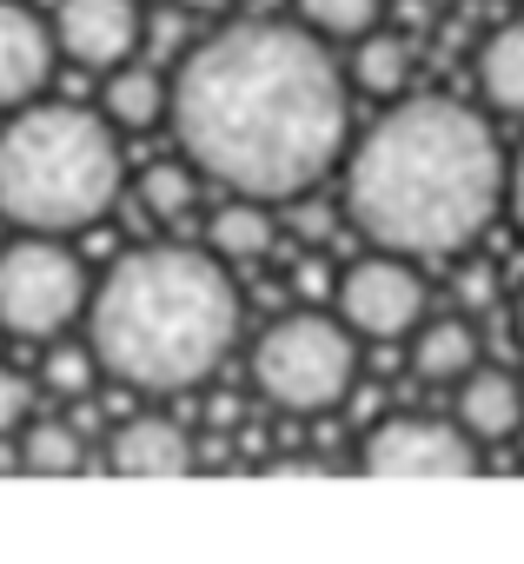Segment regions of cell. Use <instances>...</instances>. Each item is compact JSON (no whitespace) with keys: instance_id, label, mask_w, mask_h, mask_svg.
Masks as SVG:
<instances>
[{"instance_id":"obj_1","label":"cell","mask_w":524,"mask_h":564,"mask_svg":"<svg viewBox=\"0 0 524 564\" xmlns=\"http://www.w3.org/2000/svg\"><path fill=\"white\" fill-rule=\"evenodd\" d=\"M352 74L306 21H232L173 67V147L226 193L306 199L352 147Z\"/></svg>"},{"instance_id":"obj_2","label":"cell","mask_w":524,"mask_h":564,"mask_svg":"<svg viewBox=\"0 0 524 564\" xmlns=\"http://www.w3.org/2000/svg\"><path fill=\"white\" fill-rule=\"evenodd\" d=\"M339 173H346L339 206L352 232L365 246L432 265L471 252L478 232L504 213L511 160L478 107L418 94V100H392L346 147Z\"/></svg>"},{"instance_id":"obj_3","label":"cell","mask_w":524,"mask_h":564,"mask_svg":"<svg viewBox=\"0 0 524 564\" xmlns=\"http://www.w3.org/2000/svg\"><path fill=\"white\" fill-rule=\"evenodd\" d=\"M245 300L206 246H133L107 265L87 306V346L127 392H193L239 346Z\"/></svg>"},{"instance_id":"obj_4","label":"cell","mask_w":524,"mask_h":564,"mask_svg":"<svg viewBox=\"0 0 524 564\" xmlns=\"http://www.w3.org/2000/svg\"><path fill=\"white\" fill-rule=\"evenodd\" d=\"M127 186L120 127L100 107L28 100L0 127V219L14 232H87Z\"/></svg>"},{"instance_id":"obj_5","label":"cell","mask_w":524,"mask_h":564,"mask_svg":"<svg viewBox=\"0 0 524 564\" xmlns=\"http://www.w3.org/2000/svg\"><path fill=\"white\" fill-rule=\"evenodd\" d=\"M252 386L266 405L293 412V419H313V412H332L346 405V392L359 386V333L339 319V313H286L259 333L252 346Z\"/></svg>"},{"instance_id":"obj_6","label":"cell","mask_w":524,"mask_h":564,"mask_svg":"<svg viewBox=\"0 0 524 564\" xmlns=\"http://www.w3.org/2000/svg\"><path fill=\"white\" fill-rule=\"evenodd\" d=\"M94 306V279L61 232H21L0 246V333L54 346Z\"/></svg>"},{"instance_id":"obj_7","label":"cell","mask_w":524,"mask_h":564,"mask_svg":"<svg viewBox=\"0 0 524 564\" xmlns=\"http://www.w3.org/2000/svg\"><path fill=\"white\" fill-rule=\"evenodd\" d=\"M339 319L359 333V339H412L418 319H425V279H418V259L405 252H359L346 272H339Z\"/></svg>"},{"instance_id":"obj_8","label":"cell","mask_w":524,"mask_h":564,"mask_svg":"<svg viewBox=\"0 0 524 564\" xmlns=\"http://www.w3.org/2000/svg\"><path fill=\"white\" fill-rule=\"evenodd\" d=\"M478 438L458 419H425V412H392L365 432L359 465L379 478H471L478 471Z\"/></svg>"},{"instance_id":"obj_9","label":"cell","mask_w":524,"mask_h":564,"mask_svg":"<svg viewBox=\"0 0 524 564\" xmlns=\"http://www.w3.org/2000/svg\"><path fill=\"white\" fill-rule=\"evenodd\" d=\"M54 41H61V61H74L87 74H107V67L140 54L146 14H140V0H61Z\"/></svg>"},{"instance_id":"obj_10","label":"cell","mask_w":524,"mask_h":564,"mask_svg":"<svg viewBox=\"0 0 524 564\" xmlns=\"http://www.w3.org/2000/svg\"><path fill=\"white\" fill-rule=\"evenodd\" d=\"M54 54H61L54 21H41L21 0H0V113H14V107L47 94Z\"/></svg>"},{"instance_id":"obj_11","label":"cell","mask_w":524,"mask_h":564,"mask_svg":"<svg viewBox=\"0 0 524 564\" xmlns=\"http://www.w3.org/2000/svg\"><path fill=\"white\" fill-rule=\"evenodd\" d=\"M107 465H113L120 478H186V471L199 465V452H193V432L173 425L166 412H133V419L113 432Z\"/></svg>"},{"instance_id":"obj_12","label":"cell","mask_w":524,"mask_h":564,"mask_svg":"<svg viewBox=\"0 0 524 564\" xmlns=\"http://www.w3.org/2000/svg\"><path fill=\"white\" fill-rule=\"evenodd\" d=\"M451 419L478 438V445H498V438H517L524 432V386L498 366H471L458 386H451Z\"/></svg>"},{"instance_id":"obj_13","label":"cell","mask_w":524,"mask_h":564,"mask_svg":"<svg viewBox=\"0 0 524 564\" xmlns=\"http://www.w3.org/2000/svg\"><path fill=\"white\" fill-rule=\"evenodd\" d=\"M405 366L418 386H458L471 366H478V333L465 313H445V319H418V333L405 339Z\"/></svg>"},{"instance_id":"obj_14","label":"cell","mask_w":524,"mask_h":564,"mask_svg":"<svg viewBox=\"0 0 524 564\" xmlns=\"http://www.w3.org/2000/svg\"><path fill=\"white\" fill-rule=\"evenodd\" d=\"M166 100H173V80H160L153 67L140 61H120L100 74V113L120 127V133H153L166 120Z\"/></svg>"},{"instance_id":"obj_15","label":"cell","mask_w":524,"mask_h":564,"mask_svg":"<svg viewBox=\"0 0 524 564\" xmlns=\"http://www.w3.org/2000/svg\"><path fill=\"white\" fill-rule=\"evenodd\" d=\"M206 246H212L226 265H252V259H266V252L280 246L273 199H245V193H232V199L206 219Z\"/></svg>"},{"instance_id":"obj_16","label":"cell","mask_w":524,"mask_h":564,"mask_svg":"<svg viewBox=\"0 0 524 564\" xmlns=\"http://www.w3.org/2000/svg\"><path fill=\"white\" fill-rule=\"evenodd\" d=\"M471 74H478V100L491 113H517L524 120V21L491 28L478 61H471Z\"/></svg>"},{"instance_id":"obj_17","label":"cell","mask_w":524,"mask_h":564,"mask_svg":"<svg viewBox=\"0 0 524 564\" xmlns=\"http://www.w3.org/2000/svg\"><path fill=\"white\" fill-rule=\"evenodd\" d=\"M346 74H352V87L372 94V100H405V87H412V41L392 34V28H372V34L352 41Z\"/></svg>"},{"instance_id":"obj_18","label":"cell","mask_w":524,"mask_h":564,"mask_svg":"<svg viewBox=\"0 0 524 564\" xmlns=\"http://www.w3.org/2000/svg\"><path fill=\"white\" fill-rule=\"evenodd\" d=\"M199 166L179 153V160H153L146 173H140V213L146 219H160V226H173V219H193V206H199Z\"/></svg>"},{"instance_id":"obj_19","label":"cell","mask_w":524,"mask_h":564,"mask_svg":"<svg viewBox=\"0 0 524 564\" xmlns=\"http://www.w3.org/2000/svg\"><path fill=\"white\" fill-rule=\"evenodd\" d=\"M80 465H87V445H80V432L67 419H28V432H21V471H34V478H74Z\"/></svg>"},{"instance_id":"obj_20","label":"cell","mask_w":524,"mask_h":564,"mask_svg":"<svg viewBox=\"0 0 524 564\" xmlns=\"http://www.w3.org/2000/svg\"><path fill=\"white\" fill-rule=\"evenodd\" d=\"M299 8V21L313 28V34H326V41H359V34H372V28H385V0H293Z\"/></svg>"},{"instance_id":"obj_21","label":"cell","mask_w":524,"mask_h":564,"mask_svg":"<svg viewBox=\"0 0 524 564\" xmlns=\"http://www.w3.org/2000/svg\"><path fill=\"white\" fill-rule=\"evenodd\" d=\"M94 372H100V352H94V346H54L47 366H41V379H47L54 399H87Z\"/></svg>"},{"instance_id":"obj_22","label":"cell","mask_w":524,"mask_h":564,"mask_svg":"<svg viewBox=\"0 0 524 564\" xmlns=\"http://www.w3.org/2000/svg\"><path fill=\"white\" fill-rule=\"evenodd\" d=\"M34 405H41V386L28 372H14V366H0V438H21Z\"/></svg>"},{"instance_id":"obj_23","label":"cell","mask_w":524,"mask_h":564,"mask_svg":"<svg viewBox=\"0 0 524 564\" xmlns=\"http://www.w3.org/2000/svg\"><path fill=\"white\" fill-rule=\"evenodd\" d=\"M504 213H511V226L524 232V147L511 153V180H504Z\"/></svg>"},{"instance_id":"obj_24","label":"cell","mask_w":524,"mask_h":564,"mask_svg":"<svg viewBox=\"0 0 524 564\" xmlns=\"http://www.w3.org/2000/svg\"><path fill=\"white\" fill-rule=\"evenodd\" d=\"M491 293H498V279H491V272H484V265H478V272H465V279H458V300H465V306H478V313H484V306H491Z\"/></svg>"},{"instance_id":"obj_25","label":"cell","mask_w":524,"mask_h":564,"mask_svg":"<svg viewBox=\"0 0 524 564\" xmlns=\"http://www.w3.org/2000/svg\"><path fill=\"white\" fill-rule=\"evenodd\" d=\"M179 8H186V14H232L239 0H179Z\"/></svg>"},{"instance_id":"obj_26","label":"cell","mask_w":524,"mask_h":564,"mask_svg":"<svg viewBox=\"0 0 524 564\" xmlns=\"http://www.w3.org/2000/svg\"><path fill=\"white\" fill-rule=\"evenodd\" d=\"M517 346H524V306H517Z\"/></svg>"},{"instance_id":"obj_27","label":"cell","mask_w":524,"mask_h":564,"mask_svg":"<svg viewBox=\"0 0 524 564\" xmlns=\"http://www.w3.org/2000/svg\"><path fill=\"white\" fill-rule=\"evenodd\" d=\"M517 458H524V432H517Z\"/></svg>"}]
</instances>
